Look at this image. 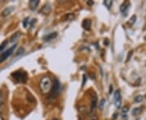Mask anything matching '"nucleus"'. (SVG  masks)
<instances>
[{
  "label": "nucleus",
  "mask_w": 146,
  "mask_h": 120,
  "mask_svg": "<svg viewBox=\"0 0 146 120\" xmlns=\"http://www.w3.org/2000/svg\"><path fill=\"white\" fill-rule=\"evenodd\" d=\"M39 3H40L39 0H30V1H29V8H30L32 11L36 10V7L39 5Z\"/></svg>",
  "instance_id": "nucleus-11"
},
{
  "label": "nucleus",
  "mask_w": 146,
  "mask_h": 120,
  "mask_svg": "<svg viewBox=\"0 0 146 120\" xmlns=\"http://www.w3.org/2000/svg\"><path fill=\"white\" fill-rule=\"evenodd\" d=\"M7 43H8V41H5L4 42H3V44H2V45L0 46V51H1V50H3V49L5 48Z\"/></svg>",
  "instance_id": "nucleus-21"
},
{
  "label": "nucleus",
  "mask_w": 146,
  "mask_h": 120,
  "mask_svg": "<svg viewBox=\"0 0 146 120\" xmlns=\"http://www.w3.org/2000/svg\"><path fill=\"white\" fill-rule=\"evenodd\" d=\"M103 3H104V5L108 8V9H110V7H111V6L113 4V1H111V0H106L103 2Z\"/></svg>",
  "instance_id": "nucleus-14"
},
{
  "label": "nucleus",
  "mask_w": 146,
  "mask_h": 120,
  "mask_svg": "<svg viewBox=\"0 0 146 120\" xmlns=\"http://www.w3.org/2000/svg\"><path fill=\"white\" fill-rule=\"evenodd\" d=\"M112 92H113V86H112V84H111V85H110L109 93H110V94H111V93H112Z\"/></svg>",
  "instance_id": "nucleus-24"
},
{
  "label": "nucleus",
  "mask_w": 146,
  "mask_h": 120,
  "mask_svg": "<svg viewBox=\"0 0 146 120\" xmlns=\"http://www.w3.org/2000/svg\"><path fill=\"white\" fill-rule=\"evenodd\" d=\"M105 103H106V100L104 98H102V100L100 101L99 102V109L100 110H102L103 109V107H104Z\"/></svg>",
  "instance_id": "nucleus-17"
},
{
  "label": "nucleus",
  "mask_w": 146,
  "mask_h": 120,
  "mask_svg": "<svg viewBox=\"0 0 146 120\" xmlns=\"http://www.w3.org/2000/svg\"><path fill=\"white\" fill-rule=\"evenodd\" d=\"M3 103H4V96L3 91L0 90V107L3 105Z\"/></svg>",
  "instance_id": "nucleus-15"
},
{
  "label": "nucleus",
  "mask_w": 146,
  "mask_h": 120,
  "mask_svg": "<svg viewBox=\"0 0 146 120\" xmlns=\"http://www.w3.org/2000/svg\"><path fill=\"white\" fill-rule=\"evenodd\" d=\"M21 37V33L19 32H16L14 35H12V37H11V42H15V41H16L17 39H19V37Z\"/></svg>",
  "instance_id": "nucleus-13"
},
{
  "label": "nucleus",
  "mask_w": 146,
  "mask_h": 120,
  "mask_svg": "<svg viewBox=\"0 0 146 120\" xmlns=\"http://www.w3.org/2000/svg\"><path fill=\"white\" fill-rule=\"evenodd\" d=\"M40 12L42 13L43 15H49L51 12V6L50 4H46L42 7V9L40 11Z\"/></svg>",
  "instance_id": "nucleus-7"
},
{
  "label": "nucleus",
  "mask_w": 146,
  "mask_h": 120,
  "mask_svg": "<svg viewBox=\"0 0 146 120\" xmlns=\"http://www.w3.org/2000/svg\"><path fill=\"white\" fill-rule=\"evenodd\" d=\"M84 81H83V84H82V86H84V84H85V82L87 81V78L85 79V75H84Z\"/></svg>",
  "instance_id": "nucleus-26"
},
{
  "label": "nucleus",
  "mask_w": 146,
  "mask_h": 120,
  "mask_svg": "<svg viewBox=\"0 0 146 120\" xmlns=\"http://www.w3.org/2000/svg\"><path fill=\"white\" fill-rule=\"evenodd\" d=\"M0 120H4V119H3V117L2 116V115L0 114Z\"/></svg>",
  "instance_id": "nucleus-27"
},
{
  "label": "nucleus",
  "mask_w": 146,
  "mask_h": 120,
  "mask_svg": "<svg viewBox=\"0 0 146 120\" xmlns=\"http://www.w3.org/2000/svg\"><path fill=\"white\" fill-rule=\"evenodd\" d=\"M114 101H115V106L117 108H120L121 104H122V97H121V93L119 90H116L114 94Z\"/></svg>",
  "instance_id": "nucleus-5"
},
{
  "label": "nucleus",
  "mask_w": 146,
  "mask_h": 120,
  "mask_svg": "<svg viewBox=\"0 0 146 120\" xmlns=\"http://www.w3.org/2000/svg\"><path fill=\"white\" fill-rule=\"evenodd\" d=\"M128 110H129V107H128V106L123 107V110H122V114H123V115H127V112H128Z\"/></svg>",
  "instance_id": "nucleus-20"
},
{
  "label": "nucleus",
  "mask_w": 146,
  "mask_h": 120,
  "mask_svg": "<svg viewBox=\"0 0 146 120\" xmlns=\"http://www.w3.org/2000/svg\"><path fill=\"white\" fill-rule=\"evenodd\" d=\"M29 18H25L24 21H23V25H24V27L25 28H27L28 27V25H29Z\"/></svg>",
  "instance_id": "nucleus-19"
},
{
  "label": "nucleus",
  "mask_w": 146,
  "mask_h": 120,
  "mask_svg": "<svg viewBox=\"0 0 146 120\" xmlns=\"http://www.w3.org/2000/svg\"><path fill=\"white\" fill-rule=\"evenodd\" d=\"M11 76L14 77V79H16V80L19 81V82H22V83H25L28 80L27 74L23 72H16L11 74Z\"/></svg>",
  "instance_id": "nucleus-3"
},
{
  "label": "nucleus",
  "mask_w": 146,
  "mask_h": 120,
  "mask_svg": "<svg viewBox=\"0 0 146 120\" xmlns=\"http://www.w3.org/2000/svg\"><path fill=\"white\" fill-rule=\"evenodd\" d=\"M14 10H15V7H7V8H5L4 10L3 11L2 16H3V17H7V16H9L10 14H11V12Z\"/></svg>",
  "instance_id": "nucleus-10"
},
{
  "label": "nucleus",
  "mask_w": 146,
  "mask_h": 120,
  "mask_svg": "<svg viewBox=\"0 0 146 120\" xmlns=\"http://www.w3.org/2000/svg\"><path fill=\"white\" fill-rule=\"evenodd\" d=\"M61 91V84L58 80L57 79L54 80V82L53 84V89H52V96H56L60 93Z\"/></svg>",
  "instance_id": "nucleus-4"
},
{
  "label": "nucleus",
  "mask_w": 146,
  "mask_h": 120,
  "mask_svg": "<svg viewBox=\"0 0 146 120\" xmlns=\"http://www.w3.org/2000/svg\"><path fill=\"white\" fill-rule=\"evenodd\" d=\"M16 44H15V45H13L11 47H10L9 49H7V50H5L4 52L2 53V54L0 55V63H2V62L5 61L7 58L10 57L11 55L14 53L15 50H16Z\"/></svg>",
  "instance_id": "nucleus-2"
},
{
  "label": "nucleus",
  "mask_w": 146,
  "mask_h": 120,
  "mask_svg": "<svg viewBox=\"0 0 146 120\" xmlns=\"http://www.w3.org/2000/svg\"><path fill=\"white\" fill-rule=\"evenodd\" d=\"M94 2H93V1H91V0H89V1H88V2H87V4H88V5H89V6H93L94 5Z\"/></svg>",
  "instance_id": "nucleus-25"
},
{
  "label": "nucleus",
  "mask_w": 146,
  "mask_h": 120,
  "mask_svg": "<svg viewBox=\"0 0 146 120\" xmlns=\"http://www.w3.org/2000/svg\"><path fill=\"white\" fill-rule=\"evenodd\" d=\"M141 108H135L134 110H132V115H137L139 113H141Z\"/></svg>",
  "instance_id": "nucleus-18"
},
{
  "label": "nucleus",
  "mask_w": 146,
  "mask_h": 120,
  "mask_svg": "<svg viewBox=\"0 0 146 120\" xmlns=\"http://www.w3.org/2000/svg\"><path fill=\"white\" fill-rule=\"evenodd\" d=\"M57 32H50L49 34H47L46 37H44V41L45 42H50L51 40H54L55 37H57Z\"/></svg>",
  "instance_id": "nucleus-9"
},
{
  "label": "nucleus",
  "mask_w": 146,
  "mask_h": 120,
  "mask_svg": "<svg viewBox=\"0 0 146 120\" xmlns=\"http://www.w3.org/2000/svg\"><path fill=\"white\" fill-rule=\"evenodd\" d=\"M73 19H74V15H73V14H72V13L68 14V21H72Z\"/></svg>",
  "instance_id": "nucleus-23"
},
{
  "label": "nucleus",
  "mask_w": 146,
  "mask_h": 120,
  "mask_svg": "<svg viewBox=\"0 0 146 120\" xmlns=\"http://www.w3.org/2000/svg\"><path fill=\"white\" fill-rule=\"evenodd\" d=\"M91 25H92V22L89 19H85L82 23V27H83L84 29H85V30H90Z\"/></svg>",
  "instance_id": "nucleus-12"
},
{
  "label": "nucleus",
  "mask_w": 146,
  "mask_h": 120,
  "mask_svg": "<svg viewBox=\"0 0 146 120\" xmlns=\"http://www.w3.org/2000/svg\"><path fill=\"white\" fill-rule=\"evenodd\" d=\"M129 7H130V3L128 1H126L124 3H123V4L120 6V11L123 14L127 13Z\"/></svg>",
  "instance_id": "nucleus-8"
},
{
  "label": "nucleus",
  "mask_w": 146,
  "mask_h": 120,
  "mask_svg": "<svg viewBox=\"0 0 146 120\" xmlns=\"http://www.w3.org/2000/svg\"><path fill=\"white\" fill-rule=\"evenodd\" d=\"M52 120H58V119H53Z\"/></svg>",
  "instance_id": "nucleus-28"
},
{
  "label": "nucleus",
  "mask_w": 146,
  "mask_h": 120,
  "mask_svg": "<svg viewBox=\"0 0 146 120\" xmlns=\"http://www.w3.org/2000/svg\"><path fill=\"white\" fill-rule=\"evenodd\" d=\"M143 100H144V97H143V96H141V95H138V96H136V97H135V101H136V102H138V103L141 102Z\"/></svg>",
  "instance_id": "nucleus-16"
},
{
  "label": "nucleus",
  "mask_w": 146,
  "mask_h": 120,
  "mask_svg": "<svg viewBox=\"0 0 146 120\" xmlns=\"http://www.w3.org/2000/svg\"><path fill=\"white\" fill-rule=\"evenodd\" d=\"M98 105V97L96 93H94V97H92V100H91V105H90V112L91 114H94L95 112V110L97 108Z\"/></svg>",
  "instance_id": "nucleus-6"
},
{
  "label": "nucleus",
  "mask_w": 146,
  "mask_h": 120,
  "mask_svg": "<svg viewBox=\"0 0 146 120\" xmlns=\"http://www.w3.org/2000/svg\"><path fill=\"white\" fill-rule=\"evenodd\" d=\"M136 16H132V17L130 19V21H129V23H130L131 25H133L135 22H136Z\"/></svg>",
  "instance_id": "nucleus-22"
},
{
  "label": "nucleus",
  "mask_w": 146,
  "mask_h": 120,
  "mask_svg": "<svg viewBox=\"0 0 146 120\" xmlns=\"http://www.w3.org/2000/svg\"><path fill=\"white\" fill-rule=\"evenodd\" d=\"M39 88L43 94H48L53 89V82L49 76H44L41 79L39 83Z\"/></svg>",
  "instance_id": "nucleus-1"
}]
</instances>
